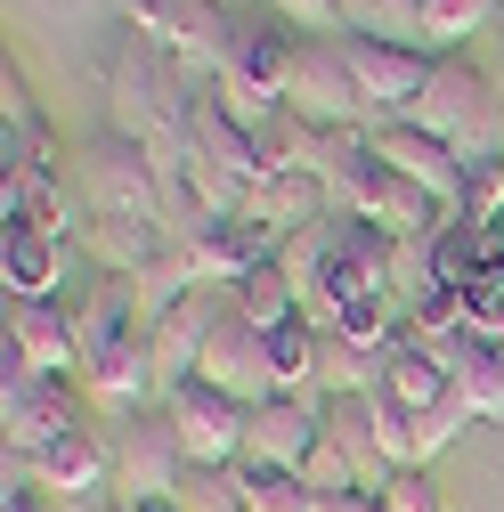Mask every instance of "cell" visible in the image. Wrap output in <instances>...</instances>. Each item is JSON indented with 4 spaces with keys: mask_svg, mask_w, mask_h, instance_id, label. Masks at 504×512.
<instances>
[{
    "mask_svg": "<svg viewBox=\"0 0 504 512\" xmlns=\"http://www.w3.org/2000/svg\"><path fill=\"white\" fill-rule=\"evenodd\" d=\"M326 187H334V212L342 220H366L399 244H431L456 212H439L415 179H399L383 155L366 147V131H334V163H326Z\"/></svg>",
    "mask_w": 504,
    "mask_h": 512,
    "instance_id": "1",
    "label": "cell"
},
{
    "mask_svg": "<svg viewBox=\"0 0 504 512\" xmlns=\"http://www.w3.org/2000/svg\"><path fill=\"white\" fill-rule=\"evenodd\" d=\"M415 131H431L439 147H456L464 163H480V155H504V90L472 66V57L456 49V57H431V82H423V98H415Z\"/></svg>",
    "mask_w": 504,
    "mask_h": 512,
    "instance_id": "2",
    "label": "cell"
},
{
    "mask_svg": "<svg viewBox=\"0 0 504 512\" xmlns=\"http://www.w3.org/2000/svg\"><path fill=\"white\" fill-rule=\"evenodd\" d=\"M90 423V391H74L66 374H33L25 358L0 350V431H9V464H33L41 447Z\"/></svg>",
    "mask_w": 504,
    "mask_h": 512,
    "instance_id": "3",
    "label": "cell"
},
{
    "mask_svg": "<svg viewBox=\"0 0 504 512\" xmlns=\"http://www.w3.org/2000/svg\"><path fill=\"white\" fill-rule=\"evenodd\" d=\"M82 204L90 220H163V163L147 139L98 131L82 147Z\"/></svg>",
    "mask_w": 504,
    "mask_h": 512,
    "instance_id": "4",
    "label": "cell"
},
{
    "mask_svg": "<svg viewBox=\"0 0 504 512\" xmlns=\"http://www.w3.org/2000/svg\"><path fill=\"white\" fill-rule=\"evenodd\" d=\"M106 9L131 25L147 49L179 57L187 74H196V66H212V74H220V57H228V41H236V25L212 9V0H106Z\"/></svg>",
    "mask_w": 504,
    "mask_h": 512,
    "instance_id": "5",
    "label": "cell"
},
{
    "mask_svg": "<svg viewBox=\"0 0 504 512\" xmlns=\"http://www.w3.org/2000/svg\"><path fill=\"white\" fill-rule=\"evenodd\" d=\"M285 106L309 114L318 131H374V106H366L358 82H350L342 33H301V57H293V90H285Z\"/></svg>",
    "mask_w": 504,
    "mask_h": 512,
    "instance_id": "6",
    "label": "cell"
},
{
    "mask_svg": "<svg viewBox=\"0 0 504 512\" xmlns=\"http://www.w3.org/2000/svg\"><path fill=\"white\" fill-rule=\"evenodd\" d=\"M155 415L171 423V439H179L187 472H220V464H244V423H252V407H244V399L212 391V382H187V391H171Z\"/></svg>",
    "mask_w": 504,
    "mask_h": 512,
    "instance_id": "7",
    "label": "cell"
},
{
    "mask_svg": "<svg viewBox=\"0 0 504 512\" xmlns=\"http://www.w3.org/2000/svg\"><path fill=\"white\" fill-rule=\"evenodd\" d=\"M342 57H350V82H358V98L374 106V122H407V114H415V98H423V82H431V57H423V49L342 33Z\"/></svg>",
    "mask_w": 504,
    "mask_h": 512,
    "instance_id": "8",
    "label": "cell"
},
{
    "mask_svg": "<svg viewBox=\"0 0 504 512\" xmlns=\"http://www.w3.org/2000/svg\"><path fill=\"white\" fill-rule=\"evenodd\" d=\"M187 480V456H179V439L163 415H139V423H122L114 439V504H171Z\"/></svg>",
    "mask_w": 504,
    "mask_h": 512,
    "instance_id": "9",
    "label": "cell"
},
{
    "mask_svg": "<svg viewBox=\"0 0 504 512\" xmlns=\"http://www.w3.org/2000/svg\"><path fill=\"white\" fill-rule=\"evenodd\" d=\"M326 439V399H269L244 423V472H301Z\"/></svg>",
    "mask_w": 504,
    "mask_h": 512,
    "instance_id": "10",
    "label": "cell"
},
{
    "mask_svg": "<svg viewBox=\"0 0 504 512\" xmlns=\"http://www.w3.org/2000/svg\"><path fill=\"white\" fill-rule=\"evenodd\" d=\"M228 317V293H187L163 326H147V350H155V382H163V399L187 391V382H204V350H212V326Z\"/></svg>",
    "mask_w": 504,
    "mask_h": 512,
    "instance_id": "11",
    "label": "cell"
},
{
    "mask_svg": "<svg viewBox=\"0 0 504 512\" xmlns=\"http://www.w3.org/2000/svg\"><path fill=\"white\" fill-rule=\"evenodd\" d=\"M366 147L383 155L399 179H415L439 212H464V155H456V147H439L431 131H415V122H374Z\"/></svg>",
    "mask_w": 504,
    "mask_h": 512,
    "instance_id": "12",
    "label": "cell"
},
{
    "mask_svg": "<svg viewBox=\"0 0 504 512\" xmlns=\"http://www.w3.org/2000/svg\"><path fill=\"white\" fill-rule=\"evenodd\" d=\"M187 261H196V285L228 293V285H244L252 269L285 261V236H277V228H261L252 212H244V220H212V228L187 236Z\"/></svg>",
    "mask_w": 504,
    "mask_h": 512,
    "instance_id": "13",
    "label": "cell"
},
{
    "mask_svg": "<svg viewBox=\"0 0 504 512\" xmlns=\"http://www.w3.org/2000/svg\"><path fill=\"white\" fill-rule=\"evenodd\" d=\"M204 382L244 407H269L277 399V382H269V334L261 326H244V317L228 309L220 326H212V350H204Z\"/></svg>",
    "mask_w": 504,
    "mask_h": 512,
    "instance_id": "14",
    "label": "cell"
},
{
    "mask_svg": "<svg viewBox=\"0 0 504 512\" xmlns=\"http://www.w3.org/2000/svg\"><path fill=\"white\" fill-rule=\"evenodd\" d=\"M9 358H25L33 374H82V334L66 301H9Z\"/></svg>",
    "mask_w": 504,
    "mask_h": 512,
    "instance_id": "15",
    "label": "cell"
},
{
    "mask_svg": "<svg viewBox=\"0 0 504 512\" xmlns=\"http://www.w3.org/2000/svg\"><path fill=\"white\" fill-rule=\"evenodd\" d=\"M374 399L399 407V415H439V407H456V382H448V366H439L423 342L399 334L383 350V382H374Z\"/></svg>",
    "mask_w": 504,
    "mask_h": 512,
    "instance_id": "16",
    "label": "cell"
},
{
    "mask_svg": "<svg viewBox=\"0 0 504 512\" xmlns=\"http://www.w3.org/2000/svg\"><path fill=\"white\" fill-rule=\"evenodd\" d=\"M33 472V488H49V496H98V488H114V447L82 423V431H66V439H57V447H41V456L25 464Z\"/></svg>",
    "mask_w": 504,
    "mask_h": 512,
    "instance_id": "17",
    "label": "cell"
},
{
    "mask_svg": "<svg viewBox=\"0 0 504 512\" xmlns=\"http://www.w3.org/2000/svg\"><path fill=\"white\" fill-rule=\"evenodd\" d=\"M244 212L293 244L301 228H326V220H334V187H326L318 171H269L261 187H252V204H244Z\"/></svg>",
    "mask_w": 504,
    "mask_h": 512,
    "instance_id": "18",
    "label": "cell"
},
{
    "mask_svg": "<svg viewBox=\"0 0 504 512\" xmlns=\"http://www.w3.org/2000/svg\"><path fill=\"white\" fill-rule=\"evenodd\" d=\"M0 285H9V301H57V285H66V236L9 228L0 236Z\"/></svg>",
    "mask_w": 504,
    "mask_h": 512,
    "instance_id": "19",
    "label": "cell"
},
{
    "mask_svg": "<svg viewBox=\"0 0 504 512\" xmlns=\"http://www.w3.org/2000/svg\"><path fill=\"white\" fill-rule=\"evenodd\" d=\"M187 163H212V171H228V179H261L252 131H244L220 98H196V114H187Z\"/></svg>",
    "mask_w": 504,
    "mask_h": 512,
    "instance_id": "20",
    "label": "cell"
},
{
    "mask_svg": "<svg viewBox=\"0 0 504 512\" xmlns=\"http://www.w3.org/2000/svg\"><path fill=\"white\" fill-rule=\"evenodd\" d=\"M252 155H261V179H269V171H318V179H326V163H334V131H318L309 114L277 106L261 131H252Z\"/></svg>",
    "mask_w": 504,
    "mask_h": 512,
    "instance_id": "21",
    "label": "cell"
},
{
    "mask_svg": "<svg viewBox=\"0 0 504 512\" xmlns=\"http://www.w3.org/2000/svg\"><path fill=\"white\" fill-rule=\"evenodd\" d=\"M0 220H9V228H41V236H66L74 212H66V196H57V171L9 163V179H0Z\"/></svg>",
    "mask_w": 504,
    "mask_h": 512,
    "instance_id": "22",
    "label": "cell"
},
{
    "mask_svg": "<svg viewBox=\"0 0 504 512\" xmlns=\"http://www.w3.org/2000/svg\"><path fill=\"white\" fill-rule=\"evenodd\" d=\"M82 236H90V269H106V277H147L171 244L163 220H90Z\"/></svg>",
    "mask_w": 504,
    "mask_h": 512,
    "instance_id": "23",
    "label": "cell"
},
{
    "mask_svg": "<svg viewBox=\"0 0 504 512\" xmlns=\"http://www.w3.org/2000/svg\"><path fill=\"white\" fill-rule=\"evenodd\" d=\"M480 236H488V228H480V220H464V212L431 236V285H439V293H456V301H472V293H480Z\"/></svg>",
    "mask_w": 504,
    "mask_h": 512,
    "instance_id": "24",
    "label": "cell"
},
{
    "mask_svg": "<svg viewBox=\"0 0 504 512\" xmlns=\"http://www.w3.org/2000/svg\"><path fill=\"white\" fill-rule=\"evenodd\" d=\"M228 309L244 317V326H261V334H277V326H293V317H309L301 309V293H293V277L269 261V269H252L244 285H228Z\"/></svg>",
    "mask_w": 504,
    "mask_h": 512,
    "instance_id": "25",
    "label": "cell"
},
{
    "mask_svg": "<svg viewBox=\"0 0 504 512\" xmlns=\"http://www.w3.org/2000/svg\"><path fill=\"white\" fill-rule=\"evenodd\" d=\"M334 261H342V220H326V228H301L293 244H285V277H293V293H301V309H318V293H326V277H334Z\"/></svg>",
    "mask_w": 504,
    "mask_h": 512,
    "instance_id": "26",
    "label": "cell"
},
{
    "mask_svg": "<svg viewBox=\"0 0 504 512\" xmlns=\"http://www.w3.org/2000/svg\"><path fill=\"white\" fill-rule=\"evenodd\" d=\"M456 407H464L472 423H504V350L480 342V334H472L464 374H456Z\"/></svg>",
    "mask_w": 504,
    "mask_h": 512,
    "instance_id": "27",
    "label": "cell"
},
{
    "mask_svg": "<svg viewBox=\"0 0 504 512\" xmlns=\"http://www.w3.org/2000/svg\"><path fill=\"white\" fill-rule=\"evenodd\" d=\"M342 33L423 49V0H342Z\"/></svg>",
    "mask_w": 504,
    "mask_h": 512,
    "instance_id": "28",
    "label": "cell"
},
{
    "mask_svg": "<svg viewBox=\"0 0 504 512\" xmlns=\"http://www.w3.org/2000/svg\"><path fill=\"white\" fill-rule=\"evenodd\" d=\"M496 0H423V57H456L472 33H488Z\"/></svg>",
    "mask_w": 504,
    "mask_h": 512,
    "instance_id": "29",
    "label": "cell"
},
{
    "mask_svg": "<svg viewBox=\"0 0 504 512\" xmlns=\"http://www.w3.org/2000/svg\"><path fill=\"white\" fill-rule=\"evenodd\" d=\"M171 504H179V512H244V464H220V472H187Z\"/></svg>",
    "mask_w": 504,
    "mask_h": 512,
    "instance_id": "30",
    "label": "cell"
},
{
    "mask_svg": "<svg viewBox=\"0 0 504 512\" xmlns=\"http://www.w3.org/2000/svg\"><path fill=\"white\" fill-rule=\"evenodd\" d=\"M244 512H318V488L301 472H244Z\"/></svg>",
    "mask_w": 504,
    "mask_h": 512,
    "instance_id": "31",
    "label": "cell"
},
{
    "mask_svg": "<svg viewBox=\"0 0 504 512\" xmlns=\"http://www.w3.org/2000/svg\"><path fill=\"white\" fill-rule=\"evenodd\" d=\"M464 220H480V228H504V155H480V163H464Z\"/></svg>",
    "mask_w": 504,
    "mask_h": 512,
    "instance_id": "32",
    "label": "cell"
},
{
    "mask_svg": "<svg viewBox=\"0 0 504 512\" xmlns=\"http://www.w3.org/2000/svg\"><path fill=\"white\" fill-rule=\"evenodd\" d=\"M269 17L293 33H342V0H269Z\"/></svg>",
    "mask_w": 504,
    "mask_h": 512,
    "instance_id": "33",
    "label": "cell"
},
{
    "mask_svg": "<svg viewBox=\"0 0 504 512\" xmlns=\"http://www.w3.org/2000/svg\"><path fill=\"white\" fill-rule=\"evenodd\" d=\"M383 504L391 512H439V488H431V472H391L383 480Z\"/></svg>",
    "mask_w": 504,
    "mask_h": 512,
    "instance_id": "34",
    "label": "cell"
},
{
    "mask_svg": "<svg viewBox=\"0 0 504 512\" xmlns=\"http://www.w3.org/2000/svg\"><path fill=\"white\" fill-rule=\"evenodd\" d=\"M57 496L49 488H33V472L25 464H9V488H0V512H49Z\"/></svg>",
    "mask_w": 504,
    "mask_h": 512,
    "instance_id": "35",
    "label": "cell"
},
{
    "mask_svg": "<svg viewBox=\"0 0 504 512\" xmlns=\"http://www.w3.org/2000/svg\"><path fill=\"white\" fill-rule=\"evenodd\" d=\"M464 317H472V334H480V342H496V350H504V293H472V301H464Z\"/></svg>",
    "mask_w": 504,
    "mask_h": 512,
    "instance_id": "36",
    "label": "cell"
},
{
    "mask_svg": "<svg viewBox=\"0 0 504 512\" xmlns=\"http://www.w3.org/2000/svg\"><path fill=\"white\" fill-rule=\"evenodd\" d=\"M318 512H391V504H383V488H334V496H318Z\"/></svg>",
    "mask_w": 504,
    "mask_h": 512,
    "instance_id": "37",
    "label": "cell"
},
{
    "mask_svg": "<svg viewBox=\"0 0 504 512\" xmlns=\"http://www.w3.org/2000/svg\"><path fill=\"white\" fill-rule=\"evenodd\" d=\"M122 512H179V504H122Z\"/></svg>",
    "mask_w": 504,
    "mask_h": 512,
    "instance_id": "38",
    "label": "cell"
},
{
    "mask_svg": "<svg viewBox=\"0 0 504 512\" xmlns=\"http://www.w3.org/2000/svg\"><path fill=\"white\" fill-rule=\"evenodd\" d=\"M496 9H504V0H496Z\"/></svg>",
    "mask_w": 504,
    "mask_h": 512,
    "instance_id": "39",
    "label": "cell"
}]
</instances>
